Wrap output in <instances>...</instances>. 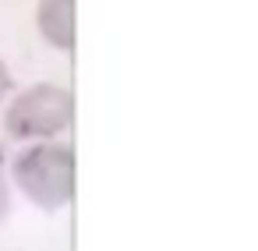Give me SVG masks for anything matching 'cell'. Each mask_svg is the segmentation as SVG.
Here are the masks:
<instances>
[{
    "instance_id": "cell-3",
    "label": "cell",
    "mask_w": 258,
    "mask_h": 251,
    "mask_svg": "<svg viewBox=\"0 0 258 251\" xmlns=\"http://www.w3.org/2000/svg\"><path fill=\"white\" fill-rule=\"evenodd\" d=\"M36 29L53 50H75V0H39Z\"/></svg>"
},
{
    "instance_id": "cell-4",
    "label": "cell",
    "mask_w": 258,
    "mask_h": 251,
    "mask_svg": "<svg viewBox=\"0 0 258 251\" xmlns=\"http://www.w3.org/2000/svg\"><path fill=\"white\" fill-rule=\"evenodd\" d=\"M8 212H11V180L4 173V163H0V223L8 219Z\"/></svg>"
},
{
    "instance_id": "cell-2",
    "label": "cell",
    "mask_w": 258,
    "mask_h": 251,
    "mask_svg": "<svg viewBox=\"0 0 258 251\" xmlns=\"http://www.w3.org/2000/svg\"><path fill=\"white\" fill-rule=\"evenodd\" d=\"M75 120V96L64 85L36 82L11 96L4 110V131L18 142H53Z\"/></svg>"
},
{
    "instance_id": "cell-5",
    "label": "cell",
    "mask_w": 258,
    "mask_h": 251,
    "mask_svg": "<svg viewBox=\"0 0 258 251\" xmlns=\"http://www.w3.org/2000/svg\"><path fill=\"white\" fill-rule=\"evenodd\" d=\"M11 89H15V78H11V68L4 64V57H0V103H4V99L11 96Z\"/></svg>"
},
{
    "instance_id": "cell-1",
    "label": "cell",
    "mask_w": 258,
    "mask_h": 251,
    "mask_svg": "<svg viewBox=\"0 0 258 251\" xmlns=\"http://www.w3.org/2000/svg\"><path fill=\"white\" fill-rule=\"evenodd\" d=\"M18 191L43 212H60L75 198L78 184V166H75V149L64 142H32L22 149L11 163V177Z\"/></svg>"
}]
</instances>
